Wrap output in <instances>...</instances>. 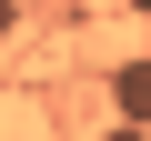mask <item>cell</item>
Here are the masks:
<instances>
[{
  "label": "cell",
  "instance_id": "obj_1",
  "mask_svg": "<svg viewBox=\"0 0 151 141\" xmlns=\"http://www.w3.org/2000/svg\"><path fill=\"white\" fill-rule=\"evenodd\" d=\"M111 111L151 131V60H121V70H111Z\"/></svg>",
  "mask_w": 151,
  "mask_h": 141
},
{
  "label": "cell",
  "instance_id": "obj_2",
  "mask_svg": "<svg viewBox=\"0 0 151 141\" xmlns=\"http://www.w3.org/2000/svg\"><path fill=\"white\" fill-rule=\"evenodd\" d=\"M10 40H20V0H0V50H10Z\"/></svg>",
  "mask_w": 151,
  "mask_h": 141
},
{
  "label": "cell",
  "instance_id": "obj_3",
  "mask_svg": "<svg viewBox=\"0 0 151 141\" xmlns=\"http://www.w3.org/2000/svg\"><path fill=\"white\" fill-rule=\"evenodd\" d=\"M101 141H151V131H141V121H111V131H101Z\"/></svg>",
  "mask_w": 151,
  "mask_h": 141
}]
</instances>
